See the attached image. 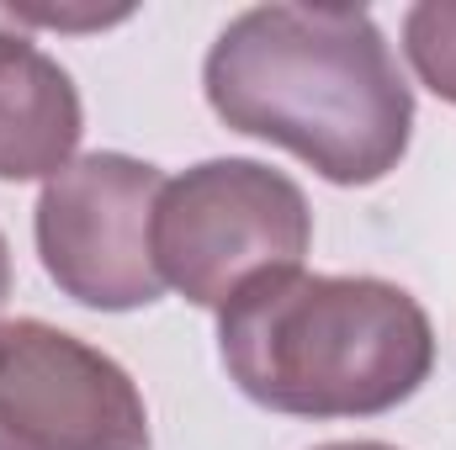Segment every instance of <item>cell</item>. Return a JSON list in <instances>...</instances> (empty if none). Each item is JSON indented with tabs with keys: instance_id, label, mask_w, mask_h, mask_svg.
Wrapping results in <instances>:
<instances>
[{
	"instance_id": "cell-1",
	"label": "cell",
	"mask_w": 456,
	"mask_h": 450,
	"mask_svg": "<svg viewBox=\"0 0 456 450\" xmlns=\"http://www.w3.org/2000/svg\"><path fill=\"white\" fill-rule=\"evenodd\" d=\"M224 127L297 154L330 186H377L414 138V91L361 5H249L202 64Z\"/></svg>"
},
{
	"instance_id": "cell-2",
	"label": "cell",
	"mask_w": 456,
	"mask_h": 450,
	"mask_svg": "<svg viewBox=\"0 0 456 450\" xmlns=\"http://www.w3.org/2000/svg\"><path fill=\"white\" fill-rule=\"evenodd\" d=\"M228 382L287 419H377L436 371V329L419 297L382 276L281 270L218 313Z\"/></svg>"
},
{
	"instance_id": "cell-3",
	"label": "cell",
	"mask_w": 456,
	"mask_h": 450,
	"mask_svg": "<svg viewBox=\"0 0 456 450\" xmlns=\"http://www.w3.org/2000/svg\"><path fill=\"white\" fill-rule=\"evenodd\" d=\"M149 244L165 286L224 313L255 281L303 270L314 213L303 186L260 159H202L165 181Z\"/></svg>"
},
{
	"instance_id": "cell-4",
	"label": "cell",
	"mask_w": 456,
	"mask_h": 450,
	"mask_svg": "<svg viewBox=\"0 0 456 450\" xmlns=\"http://www.w3.org/2000/svg\"><path fill=\"white\" fill-rule=\"evenodd\" d=\"M165 170L133 154H80L37 197V260L48 281L96 313H138L165 297L154 265V202Z\"/></svg>"
},
{
	"instance_id": "cell-5",
	"label": "cell",
	"mask_w": 456,
	"mask_h": 450,
	"mask_svg": "<svg viewBox=\"0 0 456 450\" xmlns=\"http://www.w3.org/2000/svg\"><path fill=\"white\" fill-rule=\"evenodd\" d=\"M149 446V403L107 350L43 318L0 324V450Z\"/></svg>"
},
{
	"instance_id": "cell-6",
	"label": "cell",
	"mask_w": 456,
	"mask_h": 450,
	"mask_svg": "<svg viewBox=\"0 0 456 450\" xmlns=\"http://www.w3.org/2000/svg\"><path fill=\"white\" fill-rule=\"evenodd\" d=\"M5 21L0 5V181H53L75 165L86 107L69 69Z\"/></svg>"
},
{
	"instance_id": "cell-7",
	"label": "cell",
	"mask_w": 456,
	"mask_h": 450,
	"mask_svg": "<svg viewBox=\"0 0 456 450\" xmlns=\"http://www.w3.org/2000/svg\"><path fill=\"white\" fill-rule=\"evenodd\" d=\"M403 53L446 107H456V0H419L403 16Z\"/></svg>"
},
{
	"instance_id": "cell-8",
	"label": "cell",
	"mask_w": 456,
	"mask_h": 450,
	"mask_svg": "<svg viewBox=\"0 0 456 450\" xmlns=\"http://www.w3.org/2000/svg\"><path fill=\"white\" fill-rule=\"evenodd\" d=\"M314 450H398L387 440H330V446H314Z\"/></svg>"
},
{
	"instance_id": "cell-9",
	"label": "cell",
	"mask_w": 456,
	"mask_h": 450,
	"mask_svg": "<svg viewBox=\"0 0 456 450\" xmlns=\"http://www.w3.org/2000/svg\"><path fill=\"white\" fill-rule=\"evenodd\" d=\"M5 297H11V244L0 233V308H5Z\"/></svg>"
}]
</instances>
